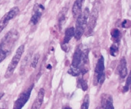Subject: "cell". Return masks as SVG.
I'll use <instances>...</instances> for the list:
<instances>
[{
    "mask_svg": "<svg viewBox=\"0 0 131 109\" xmlns=\"http://www.w3.org/2000/svg\"><path fill=\"white\" fill-rule=\"evenodd\" d=\"M90 10L88 8H86L83 12H81V15L77 18L76 25L74 28V37L76 40L81 39V36L84 33L85 26L87 25V22L90 15Z\"/></svg>",
    "mask_w": 131,
    "mask_h": 109,
    "instance_id": "obj_1",
    "label": "cell"
},
{
    "mask_svg": "<svg viewBox=\"0 0 131 109\" xmlns=\"http://www.w3.org/2000/svg\"><path fill=\"white\" fill-rule=\"evenodd\" d=\"M24 50H25V45H20L18 47V48L17 49L15 55L13 56L11 62L9 63V65L8 66V68L6 70V72H5V78H8L12 75L15 69L16 68V67H17V65H18V62H19V61H20V59L21 58V55H22V54L24 52Z\"/></svg>",
    "mask_w": 131,
    "mask_h": 109,
    "instance_id": "obj_2",
    "label": "cell"
},
{
    "mask_svg": "<svg viewBox=\"0 0 131 109\" xmlns=\"http://www.w3.org/2000/svg\"><path fill=\"white\" fill-rule=\"evenodd\" d=\"M94 84L102 85L105 80V68H104V58L103 56H101L97 61L95 72H94Z\"/></svg>",
    "mask_w": 131,
    "mask_h": 109,
    "instance_id": "obj_3",
    "label": "cell"
},
{
    "mask_svg": "<svg viewBox=\"0 0 131 109\" xmlns=\"http://www.w3.org/2000/svg\"><path fill=\"white\" fill-rule=\"evenodd\" d=\"M33 88H34V85L32 84L31 85H30L28 88L27 90H25V92H23L22 93H21L19 95L18 98L15 102L13 109H21L25 106V105L28 101V99L31 96V93Z\"/></svg>",
    "mask_w": 131,
    "mask_h": 109,
    "instance_id": "obj_4",
    "label": "cell"
},
{
    "mask_svg": "<svg viewBox=\"0 0 131 109\" xmlns=\"http://www.w3.org/2000/svg\"><path fill=\"white\" fill-rule=\"evenodd\" d=\"M19 12V8L17 6L12 8L7 13H5L0 20V33L4 30V28L8 25L10 20L14 18Z\"/></svg>",
    "mask_w": 131,
    "mask_h": 109,
    "instance_id": "obj_5",
    "label": "cell"
},
{
    "mask_svg": "<svg viewBox=\"0 0 131 109\" xmlns=\"http://www.w3.org/2000/svg\"><path fill=\"white\" fill-rule=\"evenodd\" d=\"M98 18V8L97 6H94L92 9L91 13H90L88 22H87V35H89L94 31Z\"/></svg>",
    "mask_w": 131,
    "mask_h": 109,
    "instance_id": "obj_6",
    "label": "cell"
},
{
    "mask_svg": "<svg viewBox=\"0 0 131 109\" xmlns=\"http://www.w3.org/2000/svg\"><path fill=\"white\" fill-rule=\"evenodd\" d=\"M44 10H45V7L42 5H41V4L35 5L34 9H33V12H32V15H31V20H30V22L31 24H33V25H36L39 22Z\"/></svg>",
    "mask_w": 131,
    "mask_h": 109,
    "instance_id": "obj_7",
    "label": "cell"
},
{
    "mask_svg": "<svg viewBox=\"0 0 131 109\" xmlns=\"http://www.w3.org/2000/svg\"><path fill=\"white\" fill-rule=\"evenodd\" d=\"M81 52L82 50L80 47H78L74 53L73 59L71 62V67L75 68H80L81 65Z\"/></svg>",
    "mask_w": 131,
    "mask_h": 109,
    "instance_id": "obj_8",
    "label": "cell"
},
{
    "mask_svg": "<svg viewBox=\"0 0 131 109\" xmlns=\"http://www.w3.org/2000/svg\"><path fill=\"white\" fill-rule=\"evenodd\" d=\"M44 96H45V89L41 88L38 92L37 98L35 100L31 109H40L41 106L42 105L43 101H44Z\"/></svg>",
    "mask_w": 131,
    "mask_h": 109,
    "instance_id": "obj_9",
    "label": "cell"
},
{
    "mask_svg": "<svg viewBox=\"0 0 131 109\" xmlns=\"http://www.w3.org/2000/svg\"><path fill=\"white\" fill-rule=\"evenodd\" d=\"M118 73L121 78H124L128 73L127 70V61L125 58H122L120 64L118 65Z\"/></svg>",
    "mask_w": 131,
    "mask_h": 109,
    "instance_id": "obj_10",
    "label": "cell"
},
{
    "mask_svg": "<svg viewBox=\"0 0 131 109\" xmlns=\"http://www.w3.org/2000/svg\"><path fill=\"white\" fill-rule=\"evenodd\" d=\"M102 107L104 109H114L111 95H104L102 96Z\"/></svg>",
    "mask_w": 131,
    "mask_h": 109,
    "instance_id": "obj_11",
    "label": "cell"
},
{
    "mask_svg": "<svg viewBox=\"0 0 131 109\" xmlns=\"http://www.w3.org/2000/svg\"><path fill=\"white\" fill-rule=\"evenodd\" d=\"M83 2L84 0H76L72 6V13L75 18H77L81 13Z\"/></svg>",
    "mask_w": 131,
    "mask_h": 109,
    "instance_id": "obj_12",
    "label": "cell"
},
{
    "mask_svg": "<svg viewBox=\"0 0 131 109\" xmlns=\"http://www.w3.org/2000/svg\"><path fill=\"white\" fill-rule=\"evenodd\" d=\"M74 36V28L71 27V28H67L65 31V34H64L63 44H68Z\"/></svg>",
    "mask_w": 131,
    "mask_h": 109,
    "instance_id": "obj_13",
    "label": "cell"
},
{
    "mask_svg": "<svg viewBox=\"0 0 131 109\" xmlns=\"http://www.w3.org/2000/svg\"><path fill=\"white\" fill-rule=\"evenodd\" d=\"M111 35H112V38L114 40V42L119 44L121 38V34L120 30H118L117 28L113 29L111 32Z\"/></svg>",
    "mask_w": 131,
    "mask_h": 109,
    "instance_id": "obj_14",
    "label": "cell"
},
{
    "mask_svg": "<svg viewBox=\"0 0 131 109\" xmlns=\"http://www.w3.org/2000/svg\"><path fill=\"white\" fill-rule=\"evenodd\" d=\"M78 86L79 88H81L83 91H87L88 89V84L86 82V81L84 79H83L82 78H79L78 79Z\"/></svg>",
    "mask_w": 131,
    "mask_h": 109,
    "instance_id": "obj_15",
    "label": "cell"
},
{
    "mask_svg": "<svg viewBox=\"0 0 131 109\" xmlns=\"http://www.w3.org/2000/svg\"><path fill=\"white\" fill-rule=\"evenodd\" d=\"M118 45L117 43H114L110 48V53L112 56H116L118 53Z\"/></svg>",
    "mask_w": 131,
    "mask_h": 109,
    "instance_id": "obj_16",
    "label": "cell"
},
{
    "mask_svg": "<svg viewBox=\"0 0 131 109\" xmlns=\"http://www.w3.org/2000/svg\"><path fill=\"white\" fill-rule=\"evenodd\" d=\"M89 105H90V98L88 95H86L84 96L83 103L81 105V109H88L89 108Z\"/></svg>",
    "mask_w": 131,
    "mask_h": 109,
    "instance_id": "obj_17",
    "label": "cell"
},
{
    "mask_svg": "<svg viewBox=\"0 0 131 109\" xmlns=\"http://www.w3.org/2000/svg\"><path fill=\"white\" fill-rule=\"evenodd\" d=\"M67 11H68V8H64L61 12H60V16H59V23L61 25L64 21H65V18H66V14H67Z\"/></svg>",
    "mask_w": 131,
    "mask_h": 109,
    "instance_id": "obj_18",
    "label": "cell"
},
{
    "mask_svg": "<svg viewBox=\"0 0 131 109\" xmlns=\"http://www.w3.org/2000/svg\"><path fill=\"white\" fill-rule=\"evenodd\" d=\"M68 74L72 75V76H78L80 74H81V72H80V68H72L71 67L68 70Z\"/></svg>",
    "mask_w": 131,
    "mask_h": 109,
    "instance_id": "obj_19",
    "label": "cell"
},
{
    "mask_svg": "<svg viewBox=\"0 0 131 109\" xmlns=\"http://www.w3.org/2000/svg\"><path fill=\"white\" fill-rule=\"evenodd\" d=\"M39 58H40V55L38 53L35 54L31 60V66L32 68H35L37 66V64L38 62V60H39Z\"/></svg>",
    "mask_w": 131,
    "mask_h": 109,
    "instance_id": "obj_20",
    "label": "cell"
},
{
    "mask_svg": "<svg viewBox=\"0 0 131 109\" xmlns=\"http://www.w3.org/2000/svg\"><path fill=\"white\" fill-rule=\"evenodd\" d=\"M8 54H9V53L7 52L6 51H5V50L0 48V63H1L3 60H5V59L6 58V57L8 55Z\"/></svg>",
    "mask_w": 131,
    "mask_h": 109,
    "instance_id": "obj_21",
    "label": "cell"
},
{
    "mask_svg": "<svg viewBox=\"0 0 131 109\" xmlns=\"http://www.w3.org/2000/svg\"><path fill=\"white\" fill-rule=\"evenodd\" d=\"M130 86V75H129V76H128V78H127V80L126 82V84H125V85L124 87L123 92H127L128 90H129Z\"/></svg>",
    "mask_w": 131,
    "mask_h": 109,
    "instance_id": "obj_22",
    "label": "cell"
},
{
    "mask_svg": "<svg viewBox=\"0 0 131 109\" xmlns=\"http://www.w3.org/2000/svg\"><path fill=\"white\" fill-rule=\"evenodd\" d=\"M127 23V20H124V22H123L122 25H121L122 27H123V28H127V25H126Z\"/></svg>",
    "mask_w": 131,
    "mask_h": 109,
    "instance_id": "obj_23",
    "label": "cell"
},
{
    "mask_svg": "<svg viewBox=\"0 0 131 109\" xmlns=\"http://www.w3.org/2000/svg\"><path fill=\"white\" fill-rule=\"evenodd\" d=\"M4 95V93L3 92H0V100H1V98H2V96Z\"/></svg>",
    "mask_w": 131,
    "mask_h": 109,
    "instance_id": "obj_24",
    "label": "cell"
},
{
    "mask_svg": "<svg viewBox=\"0 0 131 109\" xmlns=\"http://www.w3.org/2000/svg\"><path fill=\"white\" fill-rule=\"evenodd\" d=\"M63 109H72L71 108H70V107H68V106H67V107H64Z\"/></svg>",
    "mask_w": 131,
    "mask_h": 109,
    "instance_id": "obj_25",
    "label": "cell"
},
{
    "mask_svg": "<svg viewBox=\"0 0 131 109\" xmlns=\"http://www.w3.org/2000/svg\"><path fill=\"white\" fill-rule=\"evenodd\" d=\"M0 109H4V108H0Z\"/></svg>",
    "mask_w": 131,
    "mask_h": 109,
    "instance_id": "obj_26",
    "label": "cell"
}]
</instances>
